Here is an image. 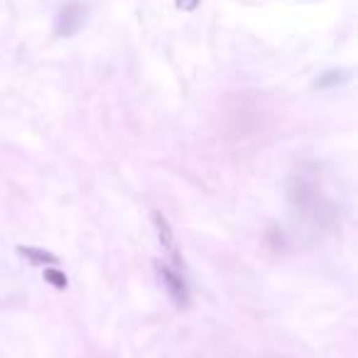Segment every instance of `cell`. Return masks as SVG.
<instances>
[{
	"instance_id": "cell-1",
	"label": "cell",
	"mask_w": 358,
	"mask_h": 358,
	"mask_svg": "<svg viewBox=\"0 0 358 358\" xmlns=\"http://www.w3.org/2000/svg\"><path fill=\"white\" fill-rule=\"evenodd\" d=\"M84 8L79 6V3H69V6H64V10L57 15V25H55V35L57 37H71L76 35V32L81 30V25H84Z\"/></svg>"
},
{
	"instance_id": "cell-2",
	"label": "cell",
	"mask_w": 358,
	"mask_h": 358,
	"mask_svg": "<svg viewBox=\"0 0 358 358\" xmlns=\"http://www.w3.org/2000/svg\"><path fill=\"white\" fill-rule=\"evenodd\" d=\"M159 278H162L164 289L169 292V297L174 299L177 307H187V304H189V289H187L182 275L174 273V270L167 268V265H159Z\"/></svg>"
},
{
	"instance_id": "cell-3",
	"label": "cell",
	"mask_w": 358,
	"mask_h": 358,
	"mask_svg": "<svg viewBox=\"0 0 358 358\" xmlns=\"http://www.w3.org/2000/svg\"><path fill=\"white\" fill-rule=\"evenodd\" d=\"M155 226H157V236H159V243L164 245V250H169V255H172L174 260H179L177 255V245H174V234H172V226L167 224V219H164L162 214H155Z\"/></svg>"
},
{
	"instance_id": "cell-4",
	"label": "cell",
	"mask_w": 358,
	"mask_h": 358,
	"mask_svg": "<svg viewBox=\"0 0 358 358\" xmlns=\"http://www.w3.org/2000/svg\"><path fill=\"white\" fill-rule=\"evenodd\" d=\"M17 253L25 255L32 265H52V263H57V255L47 253V250H42V248H32V245H20V248H17Z\"/></svg>"
},
{
	"instance_id": "cell-5",
	"label": "cell",
	"mask_w": 358,
	"mask_h": 358,
	"mask_svg": "<svg viewBox=\"0 0 358 358\" xmlns=\"http://www.w3.org/2000/svg\"><path fill=\"white\" fill-rule=\"evenodd\" d=\"M346 79H348V71H327L322 79H317V89H327V86L341 84Z\"/></svg>"
},
{
	"instance_id": "cell-6",
	"label": "cell",
	"mask_w": 358,
	"mask_h": 358,
	"mask_svg": "<svg viewBox=\"0 0 358 358\" xmlns=\"http://www.w3.org/2000/svg\"><path fill=\"white\" fill-rule=\"evenodd\" d=\"M45 280L50 285H55L57 289H64L66 287V275L62 273V270H57V268H47L45 270Z\"/></svg>"
},
{
	"instance_id": "cell-7",
	"label": "cell",
	"mask_w": 358,
	"mask_h": 358,
	"mask_svg": "<svg viewBox=\"0 0 358 358\" xmlns=\"http://www.w3.org/2000/svg\"><path fill=\"white\" fill-rule=\"evenodd\" d=\"M174 3H177V8H179V10L192 13V10H196V8H199V3H201V0H174Z\"/></svg>"
}]
</instances>
